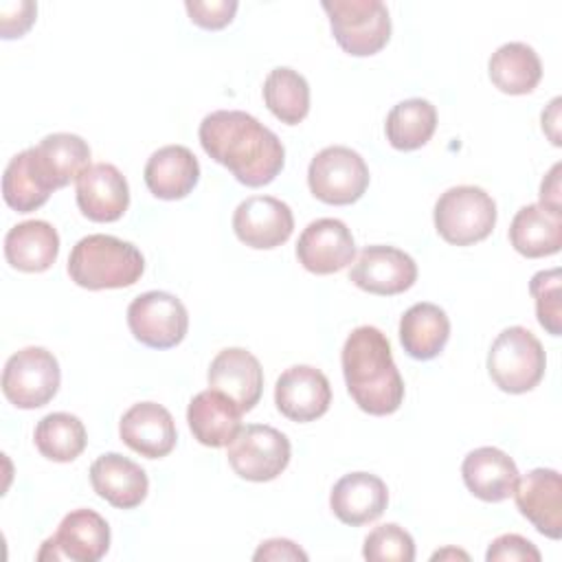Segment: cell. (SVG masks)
Listing matches in <instances>:
<instances>
[{"mask_svg": "<svg viewBox=\"0 0 562 562\" xmlns=\"http://www.w3.org/2000/svg\"><path fill=\"white\" fill-rule=\"evenodd\" d=\"M90 483L103 501L119 509L138 507L149 490L145 470L119 452H105L94 459L90 465Z\"/></svg>", "mask_w": 562, "mask_h": 562, "instance_id": "21", "label": "cell"}, {"mask_svg": "<svg viewBox=\"0 0 562 562\" xmlns=\"http://www.w3.org/2000/svg\"><path fill=\"white\" fill-rule=\"evenodd\" d=\"M389 505L386 483L371 472H351L338 479L329 494L334 516L351 527L373 522Z\"/></svg>", "mask_w": 562, "mask_h": 562, "instance_id": "20", "label": "cell"}, {"mask_svg": "<svg viewBox=\"0 0 562 562\" xmlns=\"http://www.w3.org/2000/svg\"><path fill=\"white\" fill-rule=\"evenodd\" d=\"M33 441L40 454L48 461L70 463L83 452L88 443V432L77 415L48 413L37 422Z\"/></svg>", "mask_w": 562, "mask_h": 562, "instance_id": "31", "label": "cell"}, {"mask_svg": "<svg viewBox=\"0 0 562 562\" xmlns=\"http://www.w3.org/2000/svg\"><path fill=\"white\" fill-rule=\"evenodd\" d=\"M349 281L369 294L393 296L413 288L417 281V263L408 252L395 246H367L351 266Z\"/></svg>", "mask_w": 562, "mask_h": 562, "instance_id": "12", "label": "cell"}, {"mask_svg": "<svg viewBox=\"0 0 562 562\" xmlns=\"http://www.w3.org/2000/svg\"><path fill=\"white\" fill-rule=\"evenodd\" d=\"M441 558H463V560H468V553H463V551H454V549H446V551H437V553H432V560H441Z\"/></svg>", "mask_w": 562, "mask_h": 562, "instance_id": "42", "label": "cell"}, {"mask_svg": "<svg viewBox=\"0 0 562 562\" xmlns=\"http://www.w3.org/2000/svg\"><path fill=\"white\" fill-rule=\"evenodd\" d=\"M77 206L90 222H116L130 206L125 176L110 162L90 165L77 178Z\"/></svg>", "mask_w": 562, "mask_h": 562, "instance_id": "18", "label": "cell"}, {"mask_svg": "<svg viewBox=\"0 0 562 562\" xmlns=\"http://www.w3.org/2000/svg\"><path fill=\"white\" fill-rule=\"evenodd\" d=\"M529 292L536 301L538 323L551 334H562V305H560V268L540 270L529 281Z\"/></svg>", "mask_w": 562, "mask_h": 562, "instance_id": "35", "label": "cell"}, {"mask_svg": "<svg viewBox=\"0 0 562 562\" xmlns=\"http://www.w3.org/2000/svg\"><path fill=\"white\" fill-rule=\"evenodd\" d=\"M356 257V241L345 222L336 217H321L310 222L299 241L296 259L314 274H334L347 268Z\"/></svg>", "mask_w": 562, "mask_h": 562, "instance_id": "14", "label": "cell"}, {"mask_svg": "<svg viewBox=\"0 0 562 562\" xmlns=\"http://www.w3.org/2000/svg\"><path fill=\"white\" fill-rule=\"evenodd\" d=\"M547 356L542 342L520 325L505 327L487 351V373L505 393H527L544 375Z\"/></svg>", "mask_w": 562, "mask_h": 562, "instance_id": "4", "label": "cell"}, {"mask_svg": "<svg viewBox=\"0 0 562 562\" xmlns=\"http://www.w3.org/2000/svg\"><path fill=\"white\" fill-rule=\"evenodd\" d=\"M59 255V235L44 220H26L4 235V259L20 272H44Z\"/></svg>", "mask_w": 562, "mask_h": 562, "instance_id": "26", "label": "cell"}, {"mask_svg": "<svg viewBox=\"0 0 562 562\" xmlns=\"http://www.w3.org/2000/svg\"><path fill=\"white\" fill-rule=\"evenodd\" d=\"M490 81L505 94H527L542 79V61L525 42L498 46L487 61Z\"/></svg>", "mask_w": 562, "mask_h": 562, "instance_id": "29", "label": "cell"}, {"mask_svg": "<svg viewBox=\"0 0 562 562\" xmlns=\"http://www.w3.org/2000/svg\"><path fill=\"white\" fill-rule=\"evenodd\" d=\"M31 151L42 178L53 191L70 184L90 167L88 143L70 132L48 134Z\"/></svg>", "mask_w": 562, "mask_h": 562, "instance_id": "25", "label": "cell"}, {"mask_svg": "<svg viewBox=\"0 0 562 562\" xmlns=\"http://www.w3.org/2000/svg\"><path fill=\"white\" fill-rule=\"evenodd\" d=\"M437 233L452 246L483 241L496 226V202L474 184L450 187L439 195L432 211Z\"/></svg>", "mask_w": 562, "mask_h": 562, "instance_id": "5", "label": "cell"}, {"mask_svg": "<svg viewBox=\"0 0 562 562\" xmlns=\"http://www.w3.org/2000/svg\"><path fill=\"white\" fill-rule=\"evenodd\" d=\"M61 382L57 358L44 347H24L15 351L2 371L4 397L24 411L48 404Z\"/></svg>", "mask_w": 562, "mask_h": 562, "instance_id": "8", "label": "cell"}, {"mask_svg": "<svg viewBox=\"0 0 562 562\" xmlns=\"http://www.w3.org/2000/svg\"><path fill=\"white\" fill-rule=\"evenodd\" d=\"M338 46L353 57L380 53L391 37V15L380 0H323Z\"/></svg>", "mask_w": 562, "mask_h": 562, "instance_id": "6", "label": "cell"}, {"mask_svg": "<svg viewBox=\"0 0 562 562\" xmlns=\"http://www.w3.org/2000/svg\"><path fill=\"white\" fill-rule=\"evenodd\" d=\"M450 338V318L435 303H415L400 318V342L415 360L437 358Z\"/></svg>", "mask_w": 562, "mask_h": 562, "instance_id": "27", "label": "cell"}, {"mask_svg": "<svg viewBox=\"0 0 562 562\" xmlns=\"http://www.w3.org/2000/svg\"><path fill=\"white\" fill-rule=\"evenodd\" d=\"M252 560H307V553L288 538H272L259 544Z\"/></svg>", "mask_w": 562, "mask_h": 562, "instance_id": "39", "label": "cell"}, {"mask_svg": "<svg viewBox=\"0 0 562 562\" xmlns=\"http://www.w3.org/2000/svg\"><path fill=\"white\" fill-rule=\"evenodd\" d=\"M274 404L279 413L292 422H314L323 417L331 404L329 380L316 367L294 364L277 378Z\"/></svg>", "mask_w": 562, "mask_h": 562, "instance_id": "15", "label": "cell"}, {"mask_svg": "<svg viewBox=\"0 0 562 562\" xmlns=\"http://www.w3.org/2000/svg\"><path fill=\"white\" fill-rule=\"evenodd\" d=\"M206 380L211 389L228 395L241 408V413L252 411L261 400L263 369L259 360L241 347L222 349L211 360Z\"/></svg>", "mask_w": 562, "mask_h": 562, "instance_id": "19", "label": "cell"}, {"mask_svg": "<svg viewBox=\"0 0 562 562\" xmlns=\"http://www.w3.org/2000/svg\"><path fill=\"white\" fill-rule=\"evenodd\" d=\"M233 231L239 241L257 250L285 244L294 231L292 209L272 195H250L233 213Z\"/></svg>", "mask_w": 562, "mask_h": 562, "instance_id": "13", "label": "cell"}, {"mask_svg": "<svg viewBox=\"0 0 562 562\" xmlns=\"http://www.w3.org/2000/svg\"><path fill=\"white\" fill-rule=\"evenodd\" d=\"M362 555L369 562H413L415 540L404 527L386 522L369 531L364 538Z\"/></svg>", "mask_w": 562, "mask_h": 562, "instance_id": "34", "label": "cell"}, {"mask_svg": "<svg viewBox=\"0 0 562 562\" xmlns=\"http://www.w3.org/2000/svg\"><path fill=\"white\" fill-rule=\"evenodd\" d=\"M342 375L360 411L382 417L402 406L404 380L395 367L389 338L373 325L356 327L340 353Z\"/></svg>", "mask_w": 562, "mask_h": 562, "instance_id": "2", "label": "cell"}, {"mask_svg": "<svg viewBox=\"0 0 562 562\" xmlns=\"http://www.w3.org/2000/svg\"><path fill=\"white\" fill-rule=\"evenodd\" d=\"M461 476L476 498L485 503H501L512 496L518 481V468L507 452L494 446H481L465 454Z\"/></svg>", "mask_w": 562, "mask_h": 562, "instance_id": "23", "label": "cell"}, {"mask_svg": "<svg viewBox=\"0 0 562 562\" xmlns=\"http://www.w3.org/2000/svg\"><path fill=\"white\" fill-rule=\"evenodd\" d=\"M35 13H37V4L29 2V0H20V2H2L0 4V31L4 40H13V37H22L31 24L35 22Z\"/></svg>", "mask_w": 562, "mask_h": 562, "instance_id": "38", "label": "cell"}, {"mask_svg": "<svg viewBox=\"0 0 562 562\" xmlns=\"http://www.w3.org/2000/svg\"><path fill=\"white\" fill-rule=\"evenodd\" d=\"M437 130V110L428 99H404L386 114L384 132L389 143L400 151L424 147Z\"/></svg>", "mask_w": 562, "mask_h": 562, "instance_id": "30", "label": "cell"}, {"mask_svg": "<svg viewBox=\"0 0 562 562\" xmlns=\"http://www.w3.org/2000/svg\"><path fill=\"white\" fill-rule=\"evenodd\" d=\"M121 441L147 459L167 457L176 448V422L171 413L156 402L130 406L119 422Z\"/></svg>", "mask_w": 562, "mask_h": 562, "instance_id": "17", "label": "cell"}, {"mask_svg": "<svg viewBox=\"0 0 562 562\" xmlns=\"http://www.w3.org/2000/svg\"><path fill=\"white\" fill-rule=\"evenodd\" d=\"M53 189L42 178L31 147L15 154L2 176V198L18 213H31L46 204Z\"/></svg>", "mask_w": 562, "mask_h": 562, "instance_id": "32", "label": "cell"}, {"mask_svg": "<svg viewBox=\"0 0 562 562\" xmlns=\"http://www.w3.org/2000/svg\"><path fill=\"white\" fill-rule=\"evenodd\" d=\"M558 110H560V97H555L549 103V110L542 112V130L549 134L553 145H560V134H558Z\"/></svg>", "mask_w": 562, "mask_h": 562, "instance_id": "41", "label": "cell"}, {"mask_svg": "<svg viewBox=\"0 0 562 562\" xmlns=\"http://www.w3.org/2000/svg\"><path fill=\"white\" fill-rule=\"evenodd\" d=\"M509 241L516 252L529 259L555 255L562 246V215L542 204H527L509 224Z\"/></svg>", "mask_w": 562, "mask_h": 562, "instance_id": "28", "label": "cell"}, {"mask_svg": "<svg viewBox=\"0 0 562 562\" xmlns=\"http://www.w3.org/2000/svg\"><path fill=\"white\" fill-rule=\"evenodd\" d=\"M200 180V162L184 145L156 149L145 165V184L160 200L187 198Z\"/></svg>", "mask_w": 562, "mask_h": 562, "instance_id": "24", "label": "cell"}, {"mask_svg": "<svg viewBox=\"0 0 562 562\" xmlns=\"http://www.w3.org/2000/svg\"><path fill=\"white\" fill-rule=\"evenodd\" d=\"M518 512L547 538L562 536V479L558 470L536 468L516 481Z\"/></svg>", "mask_w": 562, "mask_h": 562, "instance_id": "16", "label": "cell"}, {"mask_svg": "<svg viewBox=\"0 0 562 562\" xmlns=\"http://www.w3.org/2000/svg\"><path fill=\"white\" fill-rule=\"evenodd\" d=\"M127 325L134 338L145 347L171 349L184 340L189 314L178 296L149 290L127 305Z\"/></svg>", "mask_w": 562, "mask_h": 562, "instance_id": "10", "label": "cell"}, {"mask_svg": "<svg viewBox=\"0 0 562 562\" xmlns=\"http://www.w3.org/2000/svg\"><path fill=\"white\" fill-rule=\"evenodd\" d=\"M198 136L202 149L246 187L270 184L285 165V149L279 136L241 110L206 114Z\"/></svg>", "mask_w": 562, "mask_h": 562, "instance_id": "1", "label": "cell"}, {"mask_svg": "<svg viewBox=\"0 0 562 562\" xmlns=\"http://www.w3.org/2000/svg\"><path fill=\"white\" fill-rule=\"evenodd\" d=\"M145 270L140 250L114 235L81 237L68 257L70 279L86 290H114L134 285Z\"/></svg>", "mask_w": 562, "mask_h": 562, "instance_id": "3", "label": "cell"}, {"mask_svg": "<svg viewBox=\"0 0 562 562\" xmlns=\"http://www.w3.org/2000/svg\"><path fill=\"white\" fill-rule=\"evenodd\" d=\"M263 101L281 123L299 125L310 112L307 79L288 66L272 68L263 81Z\"/></svg>", "mask_w": 562, "mask_h": 562, "instance_id": "33", "label": "cell"}, {"mask_svg": "<svg viewBox=\"0 0 562 562\" xmlns=\"http://www.w3.org/2000/svg\"><path fill=\"white\" fill-rule=\"evenodd\" d=\"M307 184L312 195L325 204H353L369 187V167L356 149L331 145L312 158Z\"/></svg>", "mask_w": 562, "mask_h": 562, "instance_id": "7", "label": "cell"}, {"mask_svg": "<svg viewBox=\"0 0 562 562\" xmlns=\"http://www.w3.org/2000/svg\"><path fill=\"white\" fill-rule=\"evenodd\" d=\"M187 422L202 446L222 448L241 430V408L222 391L206 389L191 397L187 406Z\"/></svg>", "mask_w": 562, "mask_h": 562, "instance_id": "22", "label": "cell"}, {"mask_svg": "<svg viewBox=\"0 0 562 562\" xmlns=\"http://www.w3.org/2000/svg\"><path fill=\"white\" fill-rule=\"evenodd\" d=\"M560 169L562 165L555 162L551 167V171L544 176L542 184H540V204L544 209H549L551 213H560L562 215V202H560Z\"/></svg>", "mask_w": 562, "mask_h": 562, "instance_id": "40", "label": "cell"}, {"mask_svg": "<svg viewBox=\"0 0 562 562\" xmlns=\"http://www.w3.org/2000/svg\"><path fill=\"white\" fill-rule=\"evenodd\" d=\"M540 551L536 544L518 533H503L487 547V562H540Z\"/></svg>", "mask_w": 562, "mask_h": 562, "instance_id": "37", "label": "cell"}, {"mask_svg": "<svg viewBox=\"0 0 562 562\" xmlns=\"http://www.w3.org/2000/svg\"><path fill=\"white\" fill-rule=\"evenodd\" d=\"M290 439L266 424H248L228 443V463L233 472L252 483L277 479L290 463Z\"/></svg>", "mask_w": 562, "mask_h": 562, "instance_id": "9", "label": "cell"}, {"mask_svg": "<svg viewBox=\"0 0 562 562\" xmlns=\"http://www.w3.org/2000/svg\"><path fill=\"white\" fill-rule=\"evenodd\" d=\"M110 549V525L94 509H72L57 531L44 540L37 560H75L97 562Z\"/></svg>", "mask_w": 562, "mask_h": 562, "instance_id": "11", "label": "cell"}, {"mask_svg": "<svg viewBox=\"0 0 562 562\" xmlns=\"http://www.w3.org/2000/svg\"><path fill=\"white\" fill-rule=\"evenodd\" d=\"M235 0H187L184 9L193 24L206 31H220L233 22L237 13Z\"/></svg>", "mask_w": 562, "mask_h": 562, "instance_id": "36", "label": "cell"}]
</instances>
